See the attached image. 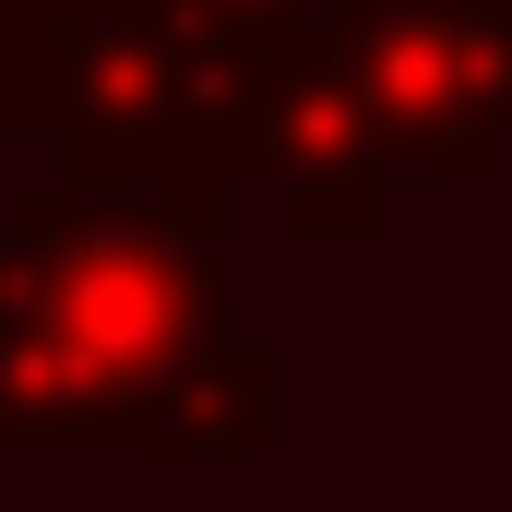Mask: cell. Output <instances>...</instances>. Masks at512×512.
Returning a JSON list of instances; mask_svg holds the SVG:
<instances>
[{"instance_id": "6da1fadb", "label": "cell", "mask_w": 512, "mask_h": 512, "mask_svg": "<svg viewBox=\"0 0 512 512\" xmlns=\"http://www.w3.org/2000/svg\"><path fill=\"white\" fill-rule=\"evenodd\" d=\"M227 322V203L131 179L0 191V453L155 465V382Z\"/></svg>"}, {"instance_id": "7a4b0ae2", "label": "cell", "mask_w": 512, "mask_h": 512, "mask_svg": "<svg viewBox=\"0 0 512 512\" xmlns=\"http://www.w3.org/2000/svg\"><path fill=\"white\" fill-rule=\"evenodd\" d=\"M251 48L167 12V0H84L60 60H48V143L72 179H131V191H191L227 203V108H239Z\"/></svg>"}, {"instance_id": "3957f363", "label": "cell", "mask_w": 512, "mask_h": 512, "mask_svg": "<svg viewBox=\"0 0 512 512\" xmlns=\"http://www.w3.org/2000/svg\"><path fill=\"white\" fill-rule=\"evenodd\" d=\"M346 108L393 179L489 191L512 143V0H334Z\"/></svg>"}, {"instance_id": "277c9868", "label": "cell", "mask_w": 512, "mask_h": 512, "mask_svg": "<svg viewBox=\"0 0 512 512\" xmlns=\"http://www.w3.org/2000/svg\"><path fill=\"white\" fill-rule=\"evenodd\" d=\"M227 203H262L286 239H382L393 167L346 108V72L322 36H274L227 108Z\"/></svg>"}, {"instance_id": "5b68a950", "label": "cell", "mask_w": 512, "mask_h": 512, "mask_svg": "<svg viewBox=\"0 0 512 512\" xmlns=\"http://www.w3.org/2000/svg\"><path fill=\"white\" fill-rule=\"evenodd\" d=\"M72 12H84V0H0V131L48 120V60H60Z\"/></svg>"}, {"instance_id": "8992f818", "label": "cell", "mask_w": 512, "mask_h": 512, "mask_svg": "<svg viewBox=\"0 0 512 512\" xmlns=\"http://www.w3.org/2000/svg\"><path fill=\"white\" fill-rule=\"evenodd\" d=\"M167 12H191V24H215V36H239V48L322 36V24H334V0H167Z\"/></svg>"}]
</instances>
